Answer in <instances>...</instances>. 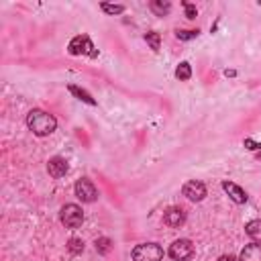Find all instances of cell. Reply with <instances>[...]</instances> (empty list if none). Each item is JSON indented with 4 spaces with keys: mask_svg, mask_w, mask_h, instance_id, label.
<instances>
[{
    "mask_svg": "<svg viewBox=\"0 0 261 261\" xmlns=\"http://www.w3.org/2000/svg\"><path fill=\"white\" fill-rule=\"evenodd\" d=\"M27 126H29L37 137H47V135H51V133L57 128V120H55L53 114L35 108V110H31V112L27 114Z\"/></svg>",
    "mask_w": 261,
    "mask_h": 261,
    "instance_id": "1",
    "label": "cell"
},
{
    "mask_svg": "<svg viewBox=\"0 0 261 261\" xmlns=\"http://www.w3.org/2000/svg\"><path fill=\"white\" fill-rule=\"evenodd\" d=\"M163 249L157 243H143L133 249V261H161Z\"/></svg>",
    "mask_w": 261,
    "mask_h": 261,
    "instance_id": "2",
    "label": "cell"
},
{
    "mask_svg": "<svg viewBox=\"0 0 261 261\" xmlns=\"http://www.w3.org/2000/svg\"><path fill=\"white\" fill-rule=\"evenodd\" d=\"M59 218H61V224L65 228H77L84 222V212L77 204H65L59 212Z\"/></svg>",
    "mask_w": 261,
    "mask_h": 261,
    "instance_id": "3",
    "label": "cell"
},
{
    "mask_svg": "<svg viewBox=\"0 0 261 261\" xmlns=\"http://www.w3.org/2000/svg\"><path fill=\"white\" fill-rule=\"evenodd\" d=\"M167 255H169L173 261H188V259H192V255H194V245H192L190 239H177V241H173V243L169 245Z\"/></svg>",
    "mask_w": 261,
    "mask_h": 261,
    "instance_id": "4",
    "label": "cell"
},
{
    "mask_svg": "<svg viewBox=\"0 0 261 261\" xmlns=\"http://www.w3.org/2000/svg\"><path fill=\"white\" fill-rule=\"evenodd\" d=\"M69 53L71 55H90V57H96L98 55V51H96V47L92 45V41H90V37L88 35H77V37H73L71 41H69Z\"/></svg>",
    "mask_w": 261,
    "mask_h": 261,
    "instance_id": "5",
    "label": "cell"
},
{
    "mask_svg": "<svg viewBox=\"0 0 261 261\" xmlns=\"http://www.w3.org/2000/svg\"><path fill=\"white\" fill-rule=\"evenodd\" d=\"M73 192H75V196L82 200V202H96L98 200V190H96V186L88 179V177H82V179H77L75 181V186H73Z\"/></svg>",
    "mask_w": 261,
    "mask_h": 261,
    "instance_id": "6",
    "label": "cell"
},
{
    "mask_svg": "<svg viewBox=\"0 0 261 261\" xmlns=\"http://www.w3.org/2000/svg\"><path fill=\"white\" fill-rule=\"evenodd\" d=\"M181 192H184V196H186L188 200H192V202H200V200H204V196H206V186H204L202 181L190 179V181L184 184Z\"/></svg>",
    "mask_w": 261,
    "mask_h": 261,
    "instance_id": "7",
    "label": "cell"
},
{
    "mask_svg": "<svg viewBox=\"0 0 261 261\" xmlns=\"http://www.w3.org/2000/svg\"><path fill=\"white\" fill-rule=\"evenodd\" d=\"M222 190L228 194V198H230L232 202H237V204H245V202H247V192H245L241 186H237L234 181L224 179V181H222Z\"/></svg>",
    "mask_w": 261,
    "mask_h": 261,
    "instance_id": "8",
    "label": "cell"
},
{
    "mask_svg": "<svg viewBox=\"0 0 261 261\" xmlns=\"http://www.w3.org/2000/svg\"><path fill=\"white\" fill-rule=\"evenodd\" d=\"M163 222H165L167 226H171V228H179V226L186 222V212H184L181 208L173 206V208H169V210L163 214Z\"/></svg>",
    "mask_w": 261,
    "mask_h": 261,
    "instance_id": "9",
    "label": "cell"
},
{
    "mask_svg": "<svg viewBox=\"0 0 261 261\" xmlns=\"http://www.w3.org/2000/svg\"><path fill=\"white\" fill-rule=\"evenodd\" d=\"M47 171L51 177H63L67 173V161L63 157H51L47 163Z\"/></svg>",
    "mask_w": 261,
    "mask_h": 261,
    "instance_id": "10",
    "label": "cell"
},
{
    "mask_svg": "<svg viewBox=\"0 0 261 261\" xmlns=\"http://www.w3.org/2000/svg\"><path fill=\"white\" fill-rule=\"evenodd\" d=\"M239 261H261V243L247 245V247L241 251Z\"/></svg>",
    "mask_w": 261,
    "mask_h": 261,
    "instance_id": "11",
    "label": "cell"
},
{
    "mask_svg": "<svg viewBox=\"0 0 261 261\" xmlns=\"http://www.w3.org/2000/svg\"><path fill=\"white\" fill-rule=\"evenodd\" d=\"M245 232H247L255 243H261V218L249 220V222L245 224Z\"/></svg>",
    "mask_w": 261,
    "mask_h": 261,
    "instance_id": "12",
    "label": "cell"
},
{
    "mask_svg": "<svg viewBox=\"0 0 261 261\" xmlns=\"http://www.w3.org/2000/svg\"><path fill=\"white\" fill-rule=\"evenodd\" d=\"M149 8L155 16H165L169 10H171V4L169 2H163V0H151L149 2Z\"/></svg>",
    "mask_w": 261,
    "mask_h": 261,
    "instance_id": "13",
    "label": "cell"
},
{
    "mask_svg": "<svg viewBox=\"0 0 261 261\" xmlns=\"http://www.w3.org/2000/svg\"><path fill=\"white\" fill-rule=\"evenodd\" d=\"M67 90H69L77 100H82V102H86V104H90V106H96V100H94L86 90H82V88H77V86H73V84H69Z\"/></svg>",
    "mask_w": 261,
    "mask_h": 261,
    "instance_id": "14",
    "label": "cell"
},
{
    "mask_svg": "<svg viewBox=\"0 0 261 261\" xmlns=\"http://www.w3.org/2000/svg\"><path fill=\"white\" fill-rule=\"evenodd\" d=\"M175 77L181 80V82H186V80L192 77V67H190L188 61H181V63L177 65V69H175Z\"/></svg>",
    "mask_w": 261,
    "mask_h": 261,
    "instance_id": "15",
    "label": "cell"
},
{
    "mask_svg": "<svg viewBox=\"0 0 261 261\" xmlns=\"http://www.w3.org/2000/svg\"><path fill=\"white\" fill-rule=\"evenodd\" d=\"M145 41L149 43V47H151L153 51H159V45H161V37H159V33H155V31L145 33Z\"/></svg>",
    "mask_w": 261,
    "mask_h": 261,
    "instance_id": "16",
    "label": "cell"
},
{
    "mask_svg": "<svg viewBox=\"0 0 261 261\" xmlns=\"http://www.w3.org/2000/svg\"><path fill=\"white\" fill-rule=\"evenodd\" d=\"M96 251L98 253H102V255H106L110 249H112V241L108 239V237H100V239H96Z\"/></svg>",
    "mask_w": 261,
    "mask_h": 261,
    "instance_id": "17",
    "label": "cell"
},
{
    "mask_svg": "<svg viewBox=\"0 0 261 261\" xmlns=\"http://www.w3.org/2000/svg\"><path fill=\"white\" fill-rule=\"evenodd\" d=\"M100 8H102L104 12H108V14H122V12H124V6H122V4H108V2H102Z\"/></svg>",
    "mask_w": 261,
    "mask_h": 261,
    "instance_id": "18",
    "label": "cell"
},
{
    "mask_svg": "<svg viewBox=\"0 0 261 261\" xmlns=\"http://www.w3.org/2000/svg\"><path fill=\"white\" fill-rule=\"evenodd\" d=\"M67 249H69L71 253H75V255H77V253H82V251H84V241L73 237V239H69V243H67Z\"/></svg>",
    "mask_w": 261,
    "mask_h": 261,
    "instance_id": "19",
    "label": "cell"
},
{
    "mask_svg": "<svg viewBox=\"0 0 261 261\" xmlns=\"http://www.w3.org/2000/svg\"><path fill=\"white\" fill-rule=\"evenodd\" d=\"M198 33H200V31H179V29H177V31H175V37H177L179 41H190V39H196Z\"/></svg>",
    "mask_w": 261,
    "mask_h": 261,
    "instance_id": "20",
    "label": "cell"
},
{
    "mask_svg": "<svg viewBox=\"0 0 261 261\" xmlns=\"http://www.w3.org/2000/svg\"><path fill=\"white\" fill-rule=\"evenodd\" d=\"M181 4H184V8H186V16H188V18H196V14H198L196 6L190 4V2H181Z\"/></svg>",
    "mask_w": 261,
    "mask_h": 261,
    "instance_id": "21",
    "label": "cell"
},
{
    "mask_svg": "<svg viewBox=\"0 0 261 261\" xmlns=\"http://www.w3.org/2000/svg\"><path fill=\"white\" fill-rule=\"evenodd\" d=\"M247 149H251V151H257V149H261V145L259 143H255V141H251V139H245V143H243Z\"/></svg>",
    "mask_w": 261,
    "mask_h": 261,
    "instance_id": "22",
    "label": "cell"
},
{
    "mask_svg": "<svg viewBox=\"0 0 261 261\" xmlns=\"http://www.w3.org/2000/svg\"><path fill=\"white\" fill-rule=\"evenodd\" d=\"M218 261H239V259H234L232 255H222V257H220Z\"/></svg>",
    "mask_w": 261,
    "mask_h": 261,
    "instance_id": "23",
    "label": "cell"
},
{
    "mask_svg": "<svg viewBox=\"0 0 261 261\" xmlns=\"http://www.w3.org/2000/svg\"><path fill=\"white\" fill-rule=\"evenodd\" d=\"M257 159H261V151H259V153H257Z\"/></svg>",
    "mask_w": 261,
    "mask_h": 261,
    "instance_id": "24",
    "label": "cell"
},
{
    "mask_svg": "<svg viewBox=\"0 0 261 261\" xmlns=\"http://www.w3.org/2000/svg\"><path fill=\"white\" fill-rule=\"evenodd\" d=\"M259 6H261V2H259Z\"/></svg>",
    "mask_w": 261,
    "mask_h": 261,
    "instance_id": "25",
    "label": "cell"
}]
</instances>
